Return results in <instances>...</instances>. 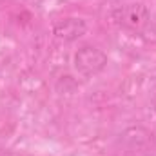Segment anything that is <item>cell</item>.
Masks as SVG:
<instances>
[{
	"mask_svg": "<svg viewBox=\"0 0 156 156\" xmlns=\"http://www.w3.org/2000/svg\"><path fill=\"white\" fill-rule=\"evenodd\" d=\"M111 18L115 20V24L134 33H144L145 29H149L153 22L149 7L142 2H127V4L116 5L111 11Z\"/></svg>",
	"mask_w": 156,
	"mask_h": 156,
	"instance_id": "1",
	"label": "cell"
},
{
	"mask_svg": "<svg viewBox=\"0 0 156 156\" xmlns=\"http://www.w3.org/2000/svg\"><path fill=\"white\" fill-rule=\"evenodd\" d=\"M73 66L82 76H96L107 67V55L94 45H82L73 56Z\"/></svg>",
	"mask_w": 156,
	"mask_h": 156,
	"instance_id": "2",
	"label": "cell"
},
{
	"mask_svg": "<svg viewBox=\"0 0 156 156\" xmlns=\"http://www.w3.org/2000/svg\"><path fill=\"white\" fill-rule=\"evenodd\" d=\"M87 33V24L82 18H62L53 24V35L62 42H75Z\"/></svg>",
	"mask_w": 156,
	"mask_h": 156,
	"instance_id": "3",
	"label": "cell"
}]
</instances>
